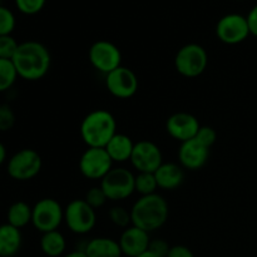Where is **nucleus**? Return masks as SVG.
Instances as JSON below:
<instances>
[{"label":"nucleus","mask_w":257,"mask_h":257,"mask_svg":"<svg viewBox=\"0 0 257 257\" xmlns=\"http://www.w3.org/2000/svg\"><path fill=\"white\" fill-rule=\"evenodd\" d=\"M12 60L18 75L29 82L43 79L48 74L52 64L49 49L35 40L20 43Z\"/></svg>","instance_id":"f257e3e1"},{"label":"nucleus","mask_w":257,"mask_h":257,"mask_svg":"<svg viewBox=\"0 0 257 257\" xmlns=\"http://www.w3.org/2000/svg\"><path fill=\"white\" fill-rule=\"evenodd\" d=\"M168 203L158 193L142 196L131 208L132 225L146 232H153L166 223L168 218Z\"/></svg>","instance_id":"f03ea898"},{"label":"nucleus","mask_w":257,"mask_h":257,"mask_svg":"<svg viewBox=\"0 0 257 257\" xmlns=\"http://www.w3.org/2000/svg\"><path fill=\"white\" fill-rule=\"evenodd\" d=\"M79 132L88 147L104 148L117 133V122L108 110L95 109L83 118Z\"/></svg>","instance_id":"7ed1b4c3"},{"label":"nucleus","mask_w":257,"mask_h":257,"mask_svg":"<svg viewBox=\"0 0 257 257\" xmlns=\"http://www.w3.org/2000/svg\"><path fill=\"white\" fill-rule=\"evenodd\" d=\"M208 55L205 48L196 43H190L181 48L175 57V68L178 74L185 78H197L206 70Z\"/></svg>","instance_id":"20e7f679"},{"label":"nucleus","mask_w":257,"mask_h":257,"mask_svg":"<svg viewBox=\"0 0 257 257\" xmlns=\"http://www.w3.org/2000/svg\"><path fill=\"white\" fill-rule=\"evenodd\" d=\"M43 161L39 153L30 148L18 151L8 161L7 172L13 180L30 181L39 175L42 171Z\"/></svg>","instance_id":"39448f33"},{"label":"nucleus","mask_w":257,"mask_h":257,"mask_svg":"<svg viewBox=\"0 0 257 257\" xmlns=\"http://www.w3.org/2000/svg\"><path fill=\"white\" fill-rule=\"evenodd\" d=\"M64 221V208L54 198H42L33 206L32 223L39 232L45 233L59 228Z\"/></svg>","instance_id":"423d86ee"},{"label":"nucleus","mask_w":257,"mask_h":257,"mask_svg":"<svg viewBox=\"0 0 257 257\" xmlns=\"http://www.w3.org/2000/svg\"><path fill=\"white\" fill-rule=\"evenodd\" d=\"M136 176L123 167L112 168L100 181V187L110 201H123L132 196L135 191Z\"/></svg>","instance_id":"0eeeda50"},{"label":"nucleus","mask_w":257,"mask_h":257,"mask_svg":"<svg viewBox=\"0 0 257 257\" xmlns=\"http://www.w3.org/2000/svg\"><path fill=\"white\" fill-rule=\"evenodd\" d=\"M64 222L73 233H89L97 223L95 210L84 200H73L64 208Z\"/></svg>","instance_id":"6e6552de"},{"label":"nucleus","mask_w":257,"mask_h":257,"mask_svg":"<svg viewBox=\"0 0 257 257\" xmlns=\"http://www.w3.org/2000/svg\"><path fill=\"white\" fill-rule=\"evenodd\" d=\"M88 58L92 67L105 75L122 65V53L119 48L108 40L93 43L88 52Z\"/></svg>","instance_id":"1a4fd4ad"},{"label":"nucleus","mask_w":257,"mask_h":257,"mask_svg":"<svg viewBox=\"0 0 257 257\" xmlns=\"http://www.w3.org/2000/svg\"><path fill=\"white\" fill-rule=\"evenodd\" d=\"M250 34L247 18L237 13L226 14L216 24V37L228 45H236L245 42Z\"/></svg>","instance_id":"9d476101"},{"label":"nucleus","mask_w":257,"mask_h":257,"mask_svg":"<svg viewBox=\"0 0 257 257\" xmlns=\"http://www.w3.org/2000/svg\"><path fill=\"white\" fill-rule=\"evenodd\" d=\"M113 168V161L105 148H90L79 160V171L88 180L102 181Z\"/></svg>","instance_id":"9b49d317"},{"label":"nucleus","mask_w":257,"mask_h":257,"mask_svg":"<svg viewBox=\"0 0 257 257\" xmlns=\"http://www.w3.org/2000/svg\"><path fill=\"white\" fill-rule=\"evenodd\" d=\"M138 78L132 69L120 65L105 75V87L113 97L118 99H130L138 90Z\"/></svg>","instance_id":"f8f14e48"},{"label":"nucleus","mask_w":257,"mask_h":257,"mask_svg":"<svg viewBox=\"0 0 257 257\" xmlns=\"http://www.w3.org/2000/svg\"><path fill=\"white\" fill-rule=\"evenodd\" d=\"M131 163L138 172L155 173L163 163L162 152L156 143L140 141L135 143Z\"/></svg>","instance_id":"ddd939ff"},{"label":"nucleus","mask_w":257,"mask_h":257,"mask_svg":"<svg viewBox=\"0 0 257 257\" xmlns=\"http://www.w3.org/2000/svg\"><path fill=\"white\" fill-rule=\"evenodd\" d=\"M201 124L193 114L178 112L170 115L166 122V131L173 140L183 143L193 140L200 130Z\"/></svg>","instance_id":"4468645a"},{"label":"nucleus","mask_w":257,"mask_h":257,"mask_svg":"<svg viewBox=\"0 0 257 257\" xmlns=\"http://www.w3.org/2000/svg\"><path fill=\"white\" fill-rule=\"evenodd\" d=\"M210 157V148L201 145L198 141L193 140L181 143L178 150V160L181 167L190 171H197L207 163Z\"/></svg>","instance_id":"2eb2a0df"},{"label":"nucleus","mask_w":257,"mask_h":257,"mask_svg":"<svg viewBox=\"0 0 257 257\" xmlns=\"http://www.w3.org/2000/svg\"><path fill=\"white\" fill-rule=\"evenodd\" d=\"M118 242H119L123 255L127 257H137L141 253L146 252L150 247V233L132 225L124 228Z\"/></svg>","instance_id":"dca6fc26"},{"label":"nucleus","mask_w":257,"mask_h":257,"mask_svg":"<svg viewBox=\"0 0 257 257\" xmlns=\"http://www.w3.org/2000/svg\"><path fill=\"white\" fill-rule=\"evenodd\" d=\"M158 188L165 191H173L182 185L185 173L182 167L176 163H162L155 172Z\"/></svg>","instance_id":"f3484780"},{"label":"nucleus","mask_w":257,"mask_h":257,"mask_svg":"<svg viewBox=\"0 0 257 257\" xmlns=\"http://www.w3.org/2000/svg\"><path fill=\"white\" fill-rule=\"evenodd\" d=\"M23 236L19 228L3 223L0 225V257H13L19 252Z\"/></svg>","instance_id":"a211bd4d"},{"label":"nucleus","mask_w":257,"mask_h":257,"mask_svg":"<svg viewBox=\"0 0 257 257\" xmlns=\"http://www.w3.org/2000/svg\"><path fill=\"white\" fill-rule=\"evenodd\" d=\"M88 257H122L119 242L109 237H94L83 248Z\"/></svg>","instance_id":"6ab92c4d"},{"label":"nucleus","mask_w":257,"mask_h":257,"mask_svg":"<svg viewBox=\"0 0 257 257\" xmlns=\"http://www.w3.org/2000/svg\"><path fill=\"white\" fill-rule=\"evenodd\" d=\"M104 148L113 162L123 163L131 161L133 148H135V142L127 135L115 133L114 137L108 142V145Z\"/></svg>","instance_id":"aec40b11"},{"label":"nucleus","mask_w":257,"mask_h":257,"mask_svg":"<svg viewBox=\"0 0 257 257\" xmlns=\"http://www.w3.org/2000/svg\"><path fill=\"white\" fill-rule=\"evenodd\" d=\"M40 248L43 253L48 257H59L64 253L67 248V241L62 232L58 230L45 232L40 238Z\"/></svg>","instance_id":"412c9836"},{"label":"nucleus","mask_w":257,"mask_h":257,"mask_svg":"<svg viewBox=\"0 0 257 257\" xmlns=\"http://www.w3.org/2000/svg\"><path fill=\"white\" fill-rule=\"evenodd\" d=\"M32 215L33 207H30L24 201H18V202H14L8 208L7 223L22 230L23 227L32 223Z\"/></svg>","instance_id":"4be33fe9"},{"label":"nucleus","mask_w":257,"mask_h":257,"mask_svg":"<svg viewBox=\"0 0 257 257\" xmlns=\"http://www.w3.org/2000/svg\"><path fill=\"white\" fill-rule=\"evenodd\" d=\"M18 77L13 60L0 59V93L9 90L15 84Z\"/></svg>","instance_id":"5701e85b"},{"label":"nucleus","mask_w":257,"mask_h":257,"mask_svg":"<svg viewBox=\"0 0 257 257\" xmlns=\"http://www.w3.org/2000/svg\"><path fill=\"white\" fill-rule=\"evenodd\" d=\"M158 185L156 181L155 173L150 172H138L135 177V191L142 196H150L156 193Z\"/></svg>","instance_id":"b1692460"},{"label":"nucleus","mask_w":257,"mask_h":257,"mask_svg":"<svg viewBox=\"0 0 257 257\" xmlns=\"http://www.w3.org/2000/svg\"><path fill=\"white\" fill-rule=\"evenodd\" d=\"M109 220L113 225L120 228H127L132 225V217H131V211L122 206H114L109 210Z\"/></svg>","instance_id":"393cba45"},{"label":"nucleus","mask_w":257,"mask_h":257,"mask_svg":"<svg viewBox=\"0 0 257 257\" xmlns=\"http://www.w3.org/2000/svg\"><path fill=\"white\" fill-rule=\"evenodd\" d=\"M17 19L9 8L0 5V37L2 35H12L14 32Z\"/></svg>","instance_id":"a878e982"},{"label":"nucleus","mask_w":257,"mask_h":257,"mask_svg":"<svg viewBox=\"0 0 257 257\" xmlns=\"http://www.w3.org/2000/svg\"><path fill=\"white\" fill-rule=\"evenodd\" d=\"M19 44L20 43H18L13 35H2L0 37V59L12 60Z\"/></svg>","instance_id":"bb28decb"},{"label":"nucleus","mask_w":257,"mask_h":257,"mask_svg":"<svg viewBox=\"0 0 257 257\" xmlns=\"http://www.w3.org/2000/svg\"><path fill=\"white\" fill-rule=\"evenodd\" d=\"M84 201L90 206V207L97 210V208L103 207V206L105 205V202L108 201V197L100 186H95V187L89 188V190L87 191Z\"/></svg>","instance_id":"cd10ccee"},{"label":"nucleus","mask_w":257,"mask_h":257,"mask_svg":"<svg viewBox=\"0 0 257 257\" xmlns=\"http://www.w3.org/2000/svg\"><path fill=\"white\" fill-rule=\"evenodd\" d=\"M47 0H15L18 10L25 15H35L42 12Z\"/></svg>","instance_id":"c85d7f7f"},{"label":"nucleus","mask_w":257,"mask_h":257,"mask_svg":"<svg viewBox=\"0 0 257 257\" xmlns=\"http://www.w3.org/2000/svg\"><path fill=\"white\" fill-rule=\"evenodd\" d=\"M15 124V113L9 104H0V132H8Z\"/></svg>","instance_id":"c756f323"},{"label":"nucleus","mask_w":257,"mask_h":257,"mask_svg":"<svg viewBox=\"0 0 257 257\" xmlns=\"http://www.w3.org/2000/svg\"><path fill=\"white\" fill-rule=\"evenodd\" d=\"M196 141L201 143L205 147L211 148L213 145H215L216 140H217V133L210 125H201L200 130H198L197 135L195 137Z\"/></svg>","instance_id":"7c9ffc66"},{"label":"nucleus","mask_w":257,"mask_h":257,"mask_svg":"<svg viewBox=\"0 0 257 257\" xmlns=\"http://www.w3.org/2000/svg\"><path fill=\"white\" fill-rule=\"evenodd\" d=\"M148 250L158 257H167L171 250V246L168 245L167 241L162 240V238H156V240H151Z\"/></svg>","instance_id":"2f4dec72"},{"label":"nucleus","mask_w":257,"mask_h":257,"mask_svg":"<svg viewBox=\"0 0 257 257\" xmlns=\"http://www.w3.org/2000/svg\"><path fill=\"white\" fill-rule=\"evenodd\" d=\"M167 257H195L193 252L187 247V246L183 245H176L171 246V250L168 252Z\"/></svg>","instance_id":"473e14b6"},{"label":"nucleus","mask_w":257,"mask_h":257,"mask_svg":"<svg viewBox=\"0 0 257 257\" xmlns=\"http://www.w3.org/2000/svg\"><path fill=\"white\" fill-rule=\"evenodd\" d=\"M246 18H247L248 28H250V34L257 38V4L250 10Z\"/></svg>","instance_id":"72a5a7b5"},{"label":"nucleus","mask_w":257,"mask_h":257,"mask_svg":"<svg viewBox=\"0 0 257 257\" xmlns=\"http://www.w3.org/2000/svg\"><path fill=\"white\" fill-rule=\"evenodd\" d=\"M5 160H7V148L0 142V166L5 162Z\"/></svg>","instance_id":"f704fd0d"},{"label":"nucleus","mask_w":257,"mask_h":257,"mask_svg":"<svg viewBox=\"0 0 257 257\" xmlns=\"http://www.w3.org/2000/svg\"><path fill=\"white\" fill-rule=\"evenodd\" d=\"M64 257H88V256L85 255V252L83 250H77V251H73V252H69Z\"/></svg>","instance_id":"c9c22d12"},{"label":"nucleus","mask_w":257,"mask_h":257,"mask_svg":"<svg viewBox=\"0 0 257 257\" xmlns=\"http://www.w3.org/2000/svg\"><path fill=\"white\" fill-rule=\"evenodd\" d=\"M137 257H158V256H156L155 253L151 252L150 250H147V251H146V252L141 253V255H140V256H137Z\"/></svg>","instance_id":"e433bc0d"},{"label":"nucleus","mask_w":257,"mask_h":257,"mask_svg":"<svg viewBox=\"0 0 257 257\" xmlns=\"http://www.w3.org/2000/svg\"><path fill=\"white\" fill-rule=\"evenodd\" d=\"M236 2H242V0H236Z\"/></svg>","instance_id":"4c0bfd02"}]
</instances>
